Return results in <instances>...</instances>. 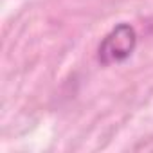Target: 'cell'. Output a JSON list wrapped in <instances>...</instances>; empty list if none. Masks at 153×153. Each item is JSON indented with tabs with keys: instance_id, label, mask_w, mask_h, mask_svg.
Instances as JSON below:
<instances>
[{
	"instance_id": "cell-1",
	"label": "cell",
	"mask_w": 153,
	"mask_h": 153,
	"mask_svg": "<svg viewBox=\"0 0 153 153\" xmlns=\"http://www.w3.org/2000/svg\"><path fill=\"white\" fill-rule=\"evenodd\" d=\"M137 47V33L130 24L115 25L101 42L97 58L103 65L126 61Z\"/></svg>"
}]
</instances>
